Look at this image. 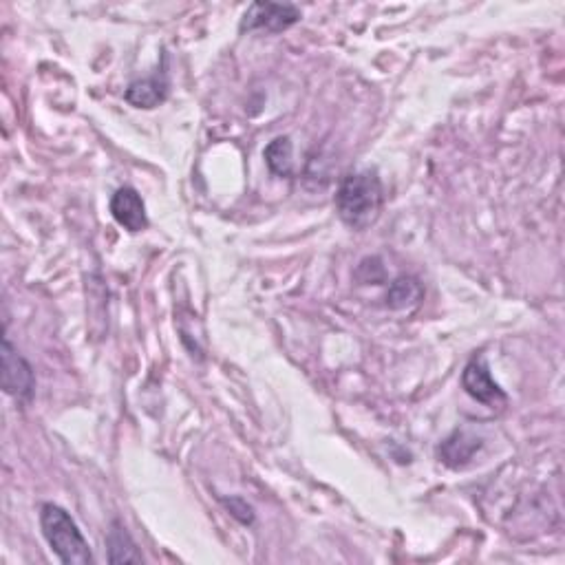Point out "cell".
I'll return each instance as SVG.
<instances>
[{
  "label": "cell",
  "instance_id": "9c48e42d",
  "mask_svg": "<svg viewBox=\"0 0 565 565\" xmlns=\"http://www.w3.org/2000/svg\"><path fill=\"white\" fill-rule=\"evenodd\" d=\"M106 548H109L111 563H144L142 552L137 550L133 537L126 532L120 521H113L109 535H106Z\"/></svg>",
  "mask_w": 565,
  "mask_h": 565
},
{
  "label": "cell",
  "instance_id": "ba28073f",
  "mask_svg": "<svg viewBox=\"0 0 565 565\" xmlns=\"http://www.w3.org/2000/svg\"><path fill=\"white\" fill-rule=\"evenodd\" d=\"M166 93H168V82L162 73V76L135 80L131 87L126 89L124 98L126 102L133 104L135 109H155V106L166 100Z\"/></svg>",
  "mask_w": 565,
  "mask_h": 565
},
{
  "label": "cell",
  "instance_id": "277c9868",
  "mask_svg": "<svg viewBox=\"0 0 565 565\" xmlns=\"http://www.w3.org/2000/svg\"><path fill=\"white\" fill-rule=\"evenodd\" d=\"M301 20V12L294 5H276V3H254L243 14L241 31H279L290 29Z\"/></svg>",
  "mask_w": 565,
  "mask_h": 565
},
{
  "label": "cell",
  "instance_id": "52a82bcc",
  "mask_svg": "<svg viewBox=\"0 0 565 565\" xmlns=\"http://www.w3.org/2000/svg\"><path fill=\"white\" fill-rule=\"evenodd\" d=\"M479 449H482V440L477 435L468 431H455L440 444L437 455H440V462L449 468H464L466 464L473 462Z\"/></svg>",
  "mask_w": 565,
  "mask_h": 565
},
{
  "label": "cell",
  "instance_id": "8fae6325",
  "mask_svg": "<svg viewBox=\"0 0 565 565\" xmlns=\"http://www.w3.org/2000/svg\"><path fill=\"white\" fill-rule=\"evenodd\" d=\"M265 164L272 170L276 177H290L292 175V142L290 137H276L265 148Z\"/></svg>",
  "mask_w": 565,
  "mask_h": 565
},
{
  "label": "cell",
  "instance_id": "7c38bea8",
  "mask_svg": "<svg viewBox=\"0 0 565 565\" xmlns=\"http://www.w3.org/2000/svg\"><path fill=\"white\" fill-rule=\"evenodd\" d=\"M221 501H223V506L230 510V515L234 519H239L241 524H252V521H254V510H252V506L248 504V501L241 499V497H230V499L223 497Z\"/></svg>",
  "mask_w": 565,
  "mask_h": 565
},
{
  "label": "cell",
  "instance_id": "5b68a950",
  "mask_svg": "<svg viewBox=\"0 0 565 565\" xmlns=\"http://www.w3.org/2000/svg\"><path fill=\"white\" fill-rule=\"evenodd\" d=\"M462 387L466 389L468 396L475 398L477 402L488 404V407H497V404L506 402V393L499 389L493 376H490L484 356H475L468 362L462 373Z\"/></svg>",
  "mask_w": 565,
  "mask_h": 565
},
{
  "label": "cell",
  "instance_id": "7a4b0ae2",
  "mask_svg": "<svg viewBox=\"0 0 565 565\" xmlns=\"http://www.w3.org/2000/svg\"><path fill=\"white\" fill-rule=\"evenodd\" d=\"M40 528L51 550L65 565H93V554L78 524L58 504L40 508Z\"/></svg>",
  "mask_w": 565,
  "mask_h": 565
},
{
  "label": "cell",
  "instance_id": "3957f363",
  "mask_svg": "<svg viewBox=\"0 0 565 565\" xmlns=\"http://www.w3.org/2000/svg\"><path fill=\"white\" fill-rule=\"evenodd\" d=\"M0 358H3V371L0 373H3V389L7 396H12L23 404L31 402L36 391L34 369L18 354L7 336L3 338V354H0Z\"/></svg>",
  "mask_w": 565,
  "mask_h": 565
},
{
  "label": "cell",
  "instance_id": "30bf717a",
  "mask_svg": "<svg viewBox=\"0 0 565 565\" xmlns=\"http://www.w3.org/2000/svg\"><path fill=\"white\" fill-rule=\"evenodd\" d=\"M422 285L413 276H400L391 283L387 292V305L391 309H409L422 301Z\"/></svg>",
  "mask_w": 565,
  "mask_h": 565
},
{
  "label": "cell",
  "instance_id": "8992f818",
  "mask_svg": "<svg viewBox=\"0 0 565 565\" xmlns=\"http://www.w3.org/2000/svg\"><path fill=\"white\" fill-rule=\"evenodd\" d=\"M111 215L120 223L124 230L131 234L144 232L148 228V217H146V206L142 195L135 188L124 186L117 190L111 199Z\"/></svg>",
  "mask_w": 565,
  "mask_h": 565
},
{
  "label": "cell",
  "instance_id": "6da1fadb",
  "mask_svg": "<svg viewBox=\"0 0 565 565\" xmlns=\"http://www.w3.org/2000/svg\"><path fill=\"white\" fill-rule=\"evenodd\" d=\"M385 193L376 170H358L343 179L336 193V210L351 230H367L380 217Z\"/></svg>",
  "mask_w": 565,
  "mask_h": 565
}]
</instances>
